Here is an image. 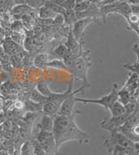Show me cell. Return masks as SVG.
<instances>
[{"instance_id":"obj_5","label":"cell","mask_w":139,"mask_h":155,"mask_svg":"<svg viewBox=\"0 0 139 155\" xmlns=\"http://www.w3.org/2000/svg\"><path fill=\"white\" fill-rule=\"evenodd\" d=\"M36 140L40 145L46 155H54L57 152L56 143L52 133L40 131L36 136Z\"/></svg>"},{"instance_id":"obj_30","label":"cell","mask_w":139,"mask_h":155,"mask_svg":"<svg viewBox=\"0 0 139 155\" xmlns=\"http://www.w3.org/2000/svg\"><path fill=\"white\" fill-rule=\"evenodd\" d=\"M133 51H135V53L137 55V58H138V63H139V45H135L133 46Z\"/></svg>"},{"instance_id":"obj_4","label":"cell","mask_w":139,"mask_h":155,"mask_svg":"<svg viewBox=\"0 0 139 155\" xmlns=\"http://www.w3.org/2000/svg\"><path fill=\"white\" fill-rule=\"evenodd\" d=\"M118 100V85L115 83L113 84L112 89H111V92L107 95L102 96L99 99H81V98H76V102H82L84 104H97L99 106L104 107L106 110H110L112 105Z\"/></svg>"},{"instance_id":"obj_7","label":"cell","mask_w":139,"mask_h":155,"mask_svg":"<svg viewBox=\"0 0 139 155\" xmlns=\"http://www.w3.org/2000/svg\"><path fill=\"white\" fill-rule=\"evenodd\" d=\"M130 115L125 113L124 115L118 116V117H112L109 119H104L101 123V127L103 129L108 130L111 133L118 132V129L121 127H123L125 124V122L129 119Z\"/></svg>"},{"instance_id":"obj_21","label":"cell","mask_w":139,"mask_h":155,"mask_svg":"<svg viewBox=\"0 0 139 155\" xmlns=\"http://www.w3.org/2000/svg\"><path fill=\"white\" fill-rule=\"evenodd\" d=\"M46 66H50V67H53V68H57V69H61V70H67L65 64L63 63L62 59H55L52 61H49Z\"/></svg>"},{"instance_id":"obj_3","label":"cell","mask_w":139,"mask_h":155,"mask_svg":"<svg viewBox=\"0 0 139 155\" xmlns=\"http://www.w3.org/2000/svg\"><path fill=\"white\" fill-rule=\"evenodd\" d=\"M73 80L74 78L72 77L71 80L70 81L69 87L64 92H53L50 97L47 98L45 103L43 104V113L44 114L50 115L51 117H54L57 114L60 106L62 105L63 101L66 99V97L72 92V86H73Z\"/></svg>"},{"instance_id":"obj_20","label":"cell","mask_w":139,"mask_h":155,"mask_svg":"<svg viewBox=\"0 0 139 155\" xmlns=\"http://www.w3.org/2000/svg\"><path fill=\"white\" fill-rule=\"evenodd\" d=\"M25 107L27 108V111L31 113H37L39 111H42L43 104H37V103L32 102L31 100H29L24 104V108Z\"/></svg>"},{"instance_id":"obj_18","label":"cell","mask_w":139,"mask_h":155,"mask_svg":"<svg viewBox=\"0 0 139 155\" xmlns=\"http://www.w3.org/2000/svg\"><path fill=\"white\" fill-rule=\"evenodd\" d=\"M30 99L34 102V103H37V104H44L46 102L47 98L44 97V95H42L40 92H38L36 89H34L32 92H31L30 95Z\"/></svg>"},{"instance_id":"obj_6","label":"cell","mask_w":139,"mask_h":155,"mask_svg":"<svg viewBox=\"0 0 139 155\" xmlns=\"http://www.w3.org/2000/svg\"><path fill=\"white\" fill-rule=\"evenodd\" d=\"M86 88L84 86H81L80 88L73 90L72 92L70 93L69 95L66 97V99L63 101L62 105L60 106V109L58 111L57 114L59 115H65V116H70L76 111L75 107V103H76V94L78 92H83Z\"/></svg>"},{"instance_id":"obj_12","label":"cell","mask_w":139,"mask_h":155,"mask_svg":"<svg viewBox=\"0 0 139 155\" xmlns=\"http://www.w3.org/2000/svg\"><path fill=\"white\" fill-rule=\"evenodd\" d=\"M32 10V8H31L27 5H16L11 10V13L13 14V16H17V15H19L21 18L24 15L30 13V12Z\"/></svg>"},{"instance_id":"obj_22","label":"cell","mask_w":139,"mask_h":155,"mask_svg":"<svg viewBox=\"0 0 139 155\" xmlns=\"http://www.w3.org/2000/svg\"><path fill=\"white\" fill-rule=\"evenodd\" d=\"M34 154V148L33 145H31V143L26 142L24 143L22 148H21V155H33Z\"/></svg>"},{"instance_id":"obj_1","label":"cell","mask_w":139,"mask_h":155,"mask_svg":"<svg viewBox=\"0 0 139 155\" xmlns=\"http://www.w3.org/2000/svg\"><path fill=\"white\" fill-rule=\"evenodd\" d=\"M79 113L81 112L76 110L70 116L57 114L53 117L52 134L55 140L57 151H58L63 144L68 141L76 140L80 144L89 142V134L82 131L76 125L75 119Z\"/></svg>"},{"instance_id":"obj_29","label":"cell","mask_w":139,"mask_h":155,"mask_svg":"<svg viewBox=\"0 0 139 155\" xmlns=\"http://www.w3.org/2000/svg\"><path fill=\"white\" fill-rule=\"evenodd\" d=\"M134 148H135L136 155H139V141L138 142H134Z\"/></svg>"},{"instance_id":"obj_13","label":"cell","mask_w":139,"mask_h":155,"mask_svg":"<svg viewBox=\"0 0 139 155\" xmlns=\"http://www.w3.org/2000/svg\"><path fill=\"white\" fill-rule=\"evenodd\" d=\"M111 115L112 117H118V116H121L124 115L125 113V106L124 105H123L119 100H117L112 106L111 107V109L109 110Z\"/></svg>"},{"instance_id":"obj_8","label":"cell","mask_w":139,"mask_h":155,"mask_svg":"<svg viewBox=\"0 0 139 155\" xmlns=\"http://www.w3.org/2000/svg\"><path fill=\"white\" fill-rule=\"evenodd\" d=\"M95 21L94 18H80L75 21V23L72 25V33L73 36L75 37L76 41L80 42L82 40L83 34L85 31V29L87 28V26L90 25L92 22Z\"/></svg>"},{"instance_id":"obj_32","label":"cell","mask_w":139,"mask_h":155,"mask_svg":"<svg viewBox=\"0 0 139 155\" xmlns=\"http://www.w3.org/2000/svg\"><path fill=\"white\" fill-rule=\"evenodd\" d=\"M4 106H5V100H4V99L0 98V109L3 108Z\"/></svg>"},{"instance_id":"obj_19","label":"cell","mask_w":139,"mask_h":155,"mask_svg":"<svg viewBox=\"0 0 139 155\" xmlns=\"http://www.w3.org/2000/svg\"><path fill=\"white\" fill-rule=\"evenodd\" d=\"M54 53H55V55L57 58H59L60 59H63L65 57L68 55V53H69V51H68V49H67V47H66V45H64V44H61V45H59L55 50H54Z\"/></svg>"},{"instance_id":"obj_2","label":"cell","mask_w":139,"mask_h":155,"mask_svg":"<svg viewBox=\"0 0 139 155\" xmlns=\"http://www.w3.org/2000/svg\"><path fill=\"white\" fill-rule=\"evenodd\" d=\"M90 51H83V46L80 50V52L74 58L72 67L69 71L72 74V77L79 79L83 82V86L85 88L90 87V83L88 81V70L91 66V61L89 56Z\"/></svg>"},{"instance_id":"obj_16","label":"cell","mask_w":139,"mask_h":155,"mask_svg":"<svg viewBox=\"0 0 139 155\" xmlns=\"http://www.w3.org/2000/svg\"><path fill=\"white\" fill-rule=\"evenodd\" d=\"M62 15L64 18V23L68 24L69 26H71L76 20L75 10H64Z\"/></svg>"},{"instance_id":"obj_27","label":"cell","mask_w":139,"mask_h":155,"mask_svg":"<svg viewBox=\"0 0 139 155\" xmlns=\"http://www.w3.org/2000/svg\"><path fill=\"white\" fill-rule=\"evenodd\" d=\"M53 20H54V22H55L56 24L60 25H62L64 23V18H63V16L62 14L57 15L55 18H53Z\"/></svg>"},{"instance_id":"obj_15","label":"cell","mask_w":139,"mask_h":155,"mask_svg":"<svg viewBox=\"0 0 139 155\" xmlns=\"http://www.w3.org/2000/svg\"><path fill=\"white\" fill-rule=\"evenodd\" d=\"M57 15L53 11L45 5L38 8V16L42 19H53Z\"/></svg>"},{"instance_id":"obj_33","label":"cell","mask_w":139,"mask_h":155,"mask_svg":"<svg viewBox=\"0 0 139 155\" xmlns=\"http://www.w3.org/2000/svg\"><path fill=\"white\" fill-rule=\"evenodd\" d=\"M137 15H138V16H139V14H137Z\"/></svg>"},{"instance_id":"obj_26","label":"cell","mask_w":139,"mask_h":155,"mask_svg":"<svg viewBox=\"0 0 139 155\" xmlns=\"http://www.w3.org/2000/svg\"><path fill=\"white\" fill-rule=\"evenodd\" d=\"M75 6H76V0H65L63 5V8L64 10H74Z\"/></svg>"},{"instance_id":"obj_24","label":"cell","mask_w":139,"mask_h":155,"mask_svg":"<svg viewBox=\"0 0 139 155\" xmlns=\"http://www.w3.org/2000/svg\"><path fill=\"white\" fill-rule=\"evenodd\" d=\"M46 0H24L25 5L31 8H40L44 5Z\"/></svg>"},{"instance_id":"obj_14","label":"cell","mask_w":139,"mask_h":155,"mask_svg":"<svg viewBox=\"0 0 139 155\" xmlns=\"http://www.w3.org/2000/svg\"><path fill=\"white\" fill-rule=\"evenodd\" d=\"M36 90L38 92H40L42 95H44L46 98L50 97L53 93V92L50 91V89L49 87L48 83L46 81H44V80L39 81L37 83V85H36Z\"/></svg>"},{"instance_id":"obj_17","label":"cell","mask_w":139,"mask_h":155,"mask_svg":"<svg viewBox=\"0 0 139 155\" xmlns=\"http://www.w3.org/2000/svg\"><path fill=\"white\" fill-rule=\"evenodd\" d=\"M49 62V58L47 54H39L33 60L34 65H36L38 68H43L45 67L46 64Z\"/></svg>"},{"instance_id":"obj_25","label":"cell","mask_w":139,"mask_h":155,"mask_svg":"<svg viewBox=\"0 0 139 155\" xmlns=\"http://www.w3.org/2000/svg\"><path fill=\"white\" fill-rule=\"evenodd\" d=\"M109 153H111V155H132L125 149L118 147V146L114 147Z\"/></svg>"},{"instance_id":"obj_31","label":"cell","mask_w":139,"mask_h":155,"mask_svg":"<svg viewBox=\"0 0 139 155\" xmlns=\"http://www.w3.org/2000/svg\"><path fill=\"white\" fill-rule=\"evenodd\" d=\"M130 5H139V0H126Z\"/></svg>"},{"instance_id":"obj_11","label":"cell","mask_w":139,"mask_h":155,"mask_svg":"<svg viewBox=\"0 0 139 155\" xmlns=\"http://www.w3.org/2000/svg\"><path fill=\"white\" fill-rule=\"evenodd\" d=\"M131 12V6L127 1H119L118 5V8L116 11V14L122 15L123 17H127Z\"/></svg>"},{"instance_id":"obj_23","label":"cell","mask_w":139,"mask_h":155,"mask_svg":"<svg viewBox=\"0 0 139 155\" xmlns=\"http://www.w3.org/2000/svg\"><path fill=\"white\" fill-rule=\"evenodd\" d=\"M92 4H93V3H92V1H90V0L83 1V2H81V3L76 4L74 10H75L76 12H83V11H86V10H88V9L92 5Z\"/></svg>"},{"instance_id":"obj_28","label":"cell","mask_w":139,"mask_h":155,"mask_svg":"<svg viewBox=\"0 0 139 155\" xmlns=\"http://www.w3.org/2000/svg\"><path fill=\"white\" fill-rule=\"evenodd\" d=\"M14 107L18 110H23L24 108V103L21 100H18L14 103Z\"/></svg>"},{"instance_id":"obj_10","label":"cell","mask_w":139,"mask_h":155,"mask_svg":"<svg viewBox=\"0 0 139 155\" xmlns=\"http://www.w3.org/2000/svg\"><path fill=\"white\" fill-rule=\"evenodd\" d=\"M3 49L8 54H15L18 52V45L11 38H7L3 43Z\"/></svg>"},{"instance_id":"obj_9","label":"cell","mask_w":139,"mask_h":155,"mask_svg":"<svg viewBox=\"0 0 139 155\" xmlns=\"http://www.w3.org/2000/svg\"><path fill=\"white\" fill-rule=\"evenodd\" d=\"M38 127L40 131L47 132V133H52L53 130V117L47 115V114H43L41 117V120L38 124Z\"/></svg>"}]
</instances>
